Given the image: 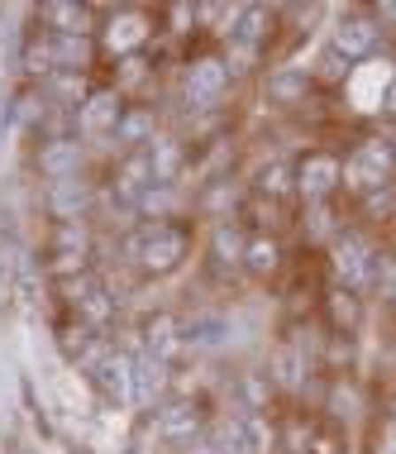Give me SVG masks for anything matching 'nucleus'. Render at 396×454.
<instances>
[{"label": "nucleus", "mask_w": 396, "mask_h": 454, "mask_svg": "<svg viewBox=\"0 0 396 454\" xmlns=\"http://www.w3.org/2000/svg\"><path fill=\"white\" fill-rule=\"evenodd\" d=\"M187 249H191L187 230L172 225V220H148V225H139V230L125 239V254L144 268L148 278L177 273V268L187 263Z\"/></svg>", "instance_id": "1"}, {"label": "nucleus", "mask_w": 396, "mask_h": 454, "mask_svg": "<svg viewBox=\"0 0 396 454\" xmlns=\"http://www.w3.org/2000/svg\"><path fill=\"white\" fill-rule=\"evenodd\" d=\"M330 263H334V278L344 282V292H363L373 287V268H377V249L368 235L358 230H339L330 239Z\"/></svg>", "instance_id": "2"}, {"label": "nucleus", "mask_w": 396, "mask_h": 454, "mask_svg": "<svg viewBox=\"0 0 396 454\" xmlns=\"http://www.w3.org/2000/svg\"><path fill=\"white\" fill-rule=\"evenodd\" d=\"M396 177V149L392 139H363L353 144V153L344 158V187H353L358 196H368L373 187Z\"/></svg>", "instance_id": "3"}, {"label": "nucleus", "mask_w": 396, "mask_h": 454, "mask_svg": "<svg viewBox=\"0 0 396 454\" xmlns=\"http://www.w3.org/2000/svg\"><path fill=\"white\" fill-rule=\"evenodd\" d=\"M229 91V63L225 58H196L182 72V96L191 110H215Z\"/></svg>", "instance_id": "4"}, {"label": "nucleus", "mask_w": 396, "mask_h": 454, "mask_svg": "<svg viewBox=\"0 0 396 454\" xmlns=\"http://www.w3.org/2000/svg\"><path fill=\"white\" fill-rule=\"evenodd\" d=\"M344 187V158L339 153H325V149H315V153H306L301 163H296V192L306 196V201H330L334 192Z\"/></svg>", "instance_id": "5"}, {"label": "nucleus", "mask_w": 396, "mask_h": 454, "mask_svg": "<svg viewBox=\"0 0 396 454\" xmlns=\"http://www.w3.org/2000/svg\"><path fill=\"white\" fill-rule=\"evenodd\" d=\"M377 43H382V29L373 24L368 10L344 15L339 24H334V34H330V48H334V53H344L349 63H368V58H377Z\"/></svg>", "instance_id": "6"}, {"label": "nucleus", "mask_w": 396, "mask_h": 454, "mask_svg": "<svg viewBox=\"0 0 396 454\" xmlns=\"http://www.w3.org/2000/svg\"><path fill=\"white\" fill-rule=\"evenodd\" d=\"M153 416H158V435H163L167 445H196V440L206 435V426H210L201 402H191V397H172Z\"/></svg>", "instance_id": "7"}, {"label": "nucleus", "mask_w": 396, "mask_h": 454, "mask_svg": "<svg viewBox=\"0 0 396 454\" xmlns=\"http://www.w3.org/2000/svg\"><path fill=\"white\" fill-rule=\"evenodd\" d=\"M48 215L58 220V225H77L86 220V211L96 206V187L86 177H63V182H48V196H43Z\"/></svg>", "instance_id": "8"}, {"label": "nucleus", "mask_w": 396, "mask_h": 454, "mask_svg": "<svg viewBox=\"0 0 396 454\" xmlns=\"http://www.w3.org/2000/svg\"><path fill=\"white\" fill-rule=\"evenodd\" d=\"M91 383L105 402H120V407H134V359L125 349L110 345V354L91 368Z\"/></svg>", "instance_id": "9"}, {"label": "nucleus", "mask_w": 396, "mask_h": 454, "mask_svg": "<svg viewBox=\"0 0 396 454\" xmlns=\"http://www.w3.org/2000/svg\"><path fill=\"white\" fill-rule=\"evenodd\" d=\"M148 187H153V168H148L144 149L139 153H120L115 173H110V196H115L125 211H139V201H144Z\"/></svg>", "instance_id": "10"}, {"label": "nucleus", "mask_w": 396, "mask_h": 454, "mask_svg": "<svg viewBox=\"0 0 396 454\" xmlns=\"http://www.w3.org/2000/svg\"><path fill=\"white\" fill-rule=\"evenodd\" d=\"M120 115H125V96L115 87H101V91H86V101L77 106V129L82 134H105L120 125Z\"/></svg>", "instance_id": "11"}, {"label": "nucleus", "mask_w": 396, "mask_h": 454, "mask_svg": "<svg viewBox=\"0 0 396 454\" xmlns=\"http://www.w3.org/2000/svg\"><path fill=\"white\" fill-rule=\"evenodd\" d=\"M139 335H144V354H153V359L167 364V368H172L177 354H187V340H182V316H172V311L148 316Z\"/></svg>", "instance_id": "12"}, {"label": "nucleus", "mask_w": 396, "mask_h": 454, "mask_svg": "<svg viewBox=\"0 0 396 454\" xmlns=\"http://www.w3.org/2000/svg\"><path fill=\"white\" fill-rule=\"evenodd\" d=\"M82 139L77 134H67V139H43L39 153H34V163H39V173L48 182H63V177H82Z\"/></svg>", "instance_id": "13"}, {"label": "nucleus", "mask_w": 396, "mask_h": 454, "mask_svg": "<svg viewBox=\"0 0 396 454\" xmlns=\"http://www.w3.org/2000/svg\"><path fill=\"white\" fill-rule=\"evenodd\" d=\"M167 387H172V368L158 364L153 354H139L134 359V407H163L167 402Z\"/></svg>", "instance_id": "14"}, {"label": "nucleus", "mask_w": 396, "mask_h": 454, "mask_svg": "<svg viewBox=\"0 0 396 454\" xmlns=\"http://www.w3.org/2000/svg\"><path fill=\"white\" fill-rule=\"evenodd\" d=\"M229 335H234V325H229V316L225 311H196L182 321V340H187V349H225L229 345Z\"/></svg>", "instance_id": "15"}, {"label": "nucleus", "mask_w": 396, "mask_h": 454, "mask_svg": "<svg viewBox=\"0 0 396 454\" xmlns=\"http://www.w3.org/2000/svg\"><path fill=\"white\" fill-rule=\"evenodd\" d=\"M148 34H153V29H148V20L139 15V10H120V15L105 24V48L115 58H134L148 43Z\"/></svg>", "instance_id": "16"}, {"label": "nucleus", "mask_w": 396, "mask_h": 454, "mask_svg": "<svg viewBox=\"0 0 396 454\" xmlns=\"http://www.w3.org/2000/svg\"><path fill=\"white\" fill-rule=\"evenodd\" d=\"M153 110L148 106H125V115H120V125L110 129V144H115L120 153H139L153 144Z\"/></svg>", "instance_id": "17"}, {"label": "nucleus", "mask_w": 396, "mask_h": 454, "mask_svg": "<svg viewBox=\"0 0 396 454\" xmlns=\"http://www.w3.org/2000/svg\"><path fill=\"white\" fill-rule=\"evenodd\" d=\"M244 244H249V235L239 230V220H220L215 230H210V263L220 268V273H239L244 268Z\"/></svg>", "instance_id": "18"}, {"label": "nucleus", "mask_w": 396, "mask_h": 454, "mask_svg": "<svg viewBox=\"0 0 396 454\" xmlns=\"http://www.w3.org/2000/svg\"><path fill=\"white\" fill-rule=\"evenodd\" d=\"M48 48H53V72H86L96 58L91 34H48Z\"/></svg>", "instance_id": "19"}, {"label": "nucleus", "mask_w": 396, "mask_h": 454, "mask_svg": "<svg viewBox=\"0 0 396 454\" xmlns=\"http://www.w3.org/2000/svg\"><path fill=\"white\" fill-rule=\"evenodd\" d=\"M144 158H148V168H153V182H158V187H177L182 163H187V153H182L177 139H167V134H153V144L144 149Z\"/></svg>", "instance_id": "20"}, {"label": "nucleus", "mask_w": 396, "mask_h": 454, "mask_svg": "<svg viewBox=\"0 0 396 454\" xmlns=\"http://www.w3.org/2000/svg\"><path fill=\"white\" fill-rule=\"evenodd\" d=\"M234 421H239L244 454H282V435L263 411H234Z\"/></svg>", "instance_id": "21"}, {"label": "nucleus", "mask_w": 396, "mask_h": 454, "mask_svg": "<svg viewBox=\"0 0 396 454\" xmlns=\"http://www.w3.org/2000/svg\"><path fill=\"white\" fill-rule=\"evenodd\" d=\"M39 29L43 34H91V29H86V5L48 0V5H39Z\"/></svg>", "instance_id": "22"}, {"label": "nucleus", "mask_w": 396, "mask_h": 454, "mask_svg": "<svg viewBox=\"0 0 396 454\" xmlns=\"http://www.w3.org/2000/svg\"><path fill=\"white\" fill-rule=\"evenodd\" d=\"M268 29H272V15L263 5H239V10H234V24H229V43L258 48L268 39Z\"/></svg>", "instance_id": "23"}, {"label": "nucleus", "mask_w": 396, "mask_h": 454, "mask_svg": "<svg viewBox=\"0 0 396 454\" xmlns=\"http://www.w3.org/2000/svg\"><path fill=\"white\" fill-rule=\"evenodd\" d=\"M268 378H272V387L301 392L306 387V354L296 345H282L277 354H272V364H268Z\"/></svg>", "instance_id": "24"}, {"label": "nucleus", "mask_w": 396, "mask_h": 454, "mask_svg": "<svg viewBox=\"0 0 396 454\" xmlns=\"http://www.w3.org/2000/svg\"><path fill=\"white\" fill-rule=\"evenodd\" d=\"M115 306H120V297H110V287L101 282V287L86 292V297L72 306V311H77V321H82V325H91V330H101V335H105L110 321H115Z\"/></svg>", "instance_id": "25"}, {"label": "nucleus", "mask_w": 396, "mask_h": 454, "mask_svg": "<svg viewBox=\"0 0 396 454\" xmlns=\"http://www.w3.org/2000/svg\"><path fill=\"white\" fill-rule=\"evenodd\" d=\"M306 91H311V72H306V67H277L268 77V96L277 106H296Z\"/></svg>", "instance_id": "26"}, {"label": "nucleus", "mask_w": 396, "mask_h": 454, "mask_svg": "<svg viewBox=\"0 0 396 454\" xmlns=\"http://www.w3.org/2000/svg\"><path fill=\"white\" fill-rule=\"evenodd\" d=\"M244 268H249L253 278H272L282 268V249L272 235H249V244H244Z\"/></svg>", "instance_id": "27"}, {"label": "nucleus", "mask_w": 396, "mask_h": 454, "mask_svg": "<svg viewBox=\"0 0 396 454\" xmlns=\"http://www.w3.org/2000/svg\"><path fill=\"white\" fill-rule=\"evenodd\" d=\"M234 397H239V411H263L272 402V378L268 373H239L234 378Z\"/></svg>", "instance_id": "28"}, {"label": "nucleus", "mask_w": 396, "mask_h": 454, "mask_svg": "<svg viewBox=\"0 0 396 454\" xmlns=\"http://www.w3.org/2000/svg\"><path fill=\"white\" fill-rule=\"evenodd\" d=\"M325 311H330V325L334 330H358V321H363V301H358V292H330V301H325Z\"/></svg>", "instance_id": "29"}, {"label": "nucleus", "mask_w": 396, "mask_h": 454, "mask_svg": "<svg viewBox=\"0 0 396 454\" xmlns=\"http://www.w3.org/2000/svg\"><path fill=\"white\" fill-rule=\"evenodd\" d=\"M201 445H210L215 454H244V440H239V421L234 416H220V421L206 426Z\"/></svg>", "instance_id": "30"}, {"label": "nucleus", "mask_w": 396, "mask_h": 454, "mask_svg": "<svg viewBox=\"0 0 396 454\" xmlns=\"http://www.w3.org/2000/svg\"><path fill=\"white\" fill-rule=\"evenodd\" d=\"M53 254H63V259H86L91 254V235H86V225H53Z\"/></svg>", "instance_id": "31"}, {"label": "nucleus", "mask_w": 396, "mask_h": 454, "mask_svg": "<svg viewBox=\"0 0 396 454\" xmlns=\"http://www.w3.org/2000/svg\"><path fill=\"white\" fill-rule=\"evenodd\" d=\"M258 192L272 196V201L287 196V192H296V168L291 163H268L263 173H258Z\"/></svg>", "instance_id": "32"}, {"label": "nucleus", "mask_w": 396, "mask_h": 454, "mask_svg": "<svg viewBox=\"0 0 396 454\" xmlns=\"http://www.w3.org/2000/svg\"><path fill=\"white\" fill-rule=\"evenodd\" d=\"M172 206H177V187H158V182H153V187L144 192L139 211H144V215H153V220H167Z\"/></svg>", "instance_id": "33"}, {"label": "nucleus", "mask_w": 396, "mask_h": 454, "mask_svg": "<svg viewBox=\"0 0 396 454\" xmlns=\"http://www.w3.org/2000/svg\"><path fill=\"white\" fill-rule=\"evenodd\" d=\"M363 211H368V215H382V220L396 215V182H382V187L368 192V196H363Z\"/></svg>", "instance_id": "34"}, {"label": "nucleus", "mask_w": 396, "mask_h": 454, "mask_svg": "<svg viewBox=\"0 0 396 454\" xmlns=\"http://www.w3.org/2000/svg\"><path fill=\"white\" fill-rule=\"evenodd\" d=\"M349 72H353L349 58L334 53V48H325V58H320V77H325V82H349Z\"/></svg>", "instance_id": "35"}, {"label": "nucleus", "mask_w": 396, "mask_h": 454, "mask_svg": "<svg viewBox=\"0 0 396 454\" xmlns=\"http://www.w3.org/2000/svg\"><path fill=\"white\" fill-rule=\"evenodd\" d=\"M368 15H373L377 29H382V24H396V0H377V5L368 10Z\"/></svg>", "instance_id": "36"}, {"label": "nucleus", "mask_w": 396, "mask_h": 454, "mask_svg": "<svg viewBox=\"0 0 396 454\" xmlns=\"http://www.w3.org/2000/svg\"><path fill=\"white\" fill-rule=\"evenodd\" d=\"M373 454H396V431L392 426H382V435L373 440Z\"/></svg>", "instance_id": "37"}, {"label": "nucleus", "mask_w": 396, "mask_h": 454, "mask_svg": "<svg viewBox=\"0 0 396 454\" xmlns=\"http://www.w3.org/2000/svg\"><path fill=\"white\" fill-rule=\"evenodd\" d=\"M377 110H382V115H387L392 125H396V82L387 87V96H382V106H377Z\"/></svg>", "instance_id": "38"}, {"label": "nucleus", "mask_w": 396, "mask_h": 454, "mask_svg": "<svg viewBox=\"0 0 396 454\" xmlns=\"http://www.w3.org/2000/svg\"><path fill=\"white\" fill-rule=\"evenodd\" d=\"M187 454H215L210 445H201V440H196V445H187Z\"/></svg>", "instance_id": "39"}, {"label": "nucleus", "mask_w": 396, "mask_h": 454, "mask_svg": "<svg viewBox=\"0 0 396 454\" xmlns=\"http://www.w3.org/2000/svg\"><path fill=\"white\" fill-rule=\"evenodd\" d=\"M387 426H392V431H396V397H392V411H387Z\"/></svg>", "instance_id": "40"}, {"label": "nucleus", "mask_w": 396, "mask_h": 454, "mask_svg": "<svg viewBox=\"0 0 396 454\" xmlns=\"http://www.w3.org/2000/svg\"><path fill=\"white\" fill-rule=\"evenodd\" d=\"M392 301H396V278H392Z\"/></svg>", "instance_id": "41"}, {"label": "nucleus", "mask_w": 396, "mask_h": 454, "mask_svg": "<svg viewBox=\"0 0 396 454\" xmlns=\"http://www.w3.org/2000/svg\"><path fill=\"white\" fill-rule=\"evenodd\" d=\"M392 149H396V134H392Z\"/></svg>", "instance_id": "42"}]
</instances>
